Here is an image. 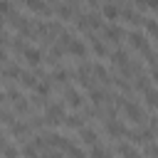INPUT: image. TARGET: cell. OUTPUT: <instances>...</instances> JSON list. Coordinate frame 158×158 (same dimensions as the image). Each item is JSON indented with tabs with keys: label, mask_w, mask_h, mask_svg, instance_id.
Masks as SVG:
<instances>
[{
	"label": "cell",
	"mask_w": 158,
	"mask_h": 158,
	"mask_svg": "<svg viewBox=\"0 0 158 158\" xmlns=\"http://www.w3.org/2000/svg\"><path fill=\"white\" fill-rule=\"evenodd\" d=\"M146 104H148L151 109H158V91H156V89H148V91H146Z\"/></svg>",
	"instance_id": "cell-24"
},
{
	"label": "cell",
	"mask_w": 158,
	"mask_h": 158,
	"mask_svg": "<svg viewBox=\"0 0 158 158\" xmlns=\"http://www.w3.org/2000/svg\"><path fill=\"white\" fill-rule=\"evenodd\" d=\"M118 15H121V10H118L116 2H104V7H101V17L104 20H118Z\"/></svg>",
	"instance_id": "cell-7"
},
{
	"label": "cell",
	"mask_w": 158,
	"mask_h": 158,
	"mask_svg": "<svg viewBox=\"0 0 158 158\" xmlns=\"http://www.w3.org/2000/svg\"><path fill=\"white\" fill-rule=\"evenodd\" d=\"M0 121H2V123H10L12 118H10V114H7V111H0Z\"/></svg>",
	"instance_id": "cell-38"
},
{
	"label": "cell",
	"mask_w": 158,
	"mask_h": 158,
	"mask_svg": "<svg viewBox=\"0 0 158 158\" xmlns=\"http://www.w3.org/2000/svg\"><path fill=\"white\" fill-rule=\"evenodd\" d=\"M89 2H91V5H94V2H96V0H89Z\"/></svg>",
	"instance_id": "cell-45"
},
{
	"label": "cell",
	"mask_w": 158,
	"mask_h": 158,
	"mask_svg": "<svg viewBox=\"0 0 158 158\" xmlns=\"http://www.w3.org/2000/svg\"><path fill=\"white\" fill-rule=\"evenodd\" d=\"M89 99H91V104H94V106H101V104L106 101V91H104V89H91Z\"/></svg>",
	"instance_id": "cell-19"
},
{
	"label": "cell",
	"mask_w": 158,
	"mask_h": 158,
	"mask_svg": "<svg viewBox=\"0 0 158 158\" xmlns=\"http://www.w3.org/2000/svg\"><path fill=\"white\" fill-rule=\"evenodd\" d=\"M84 20H86V27H101V15H96V12L86 15Z\"/></svg>",
	"instance_id": "cell-25"
},
{
	"label": "cell",
	"mask_w": 158,
	"mask_h": 158,
	"mask_svg": "<svg viewBox=\"0 0 158 158\" xmlns=\"http://www.w3.org/2000/svg\"><path fill=\"white\" fill-rule=\"evenodd\" d=\"M15 111H17V114H27V111H30V104H27L25 99H20V101H15Z\"/></svg>",
	"instance_id": "cell-30"
},
{
	"label": "cell",
	"mask_w": 158,
	"mask_h": 158,
	"mask_svg": "<svg viewBox=\"0 0 158 158\" xmlns=\"http://www.w3.org/2000/svg\"><path fill=\"white\" fill-rule=\"evenodd\" d=\"M67 52H69V54H74V57H86V44H84L81 40H77V37H74V40L67 44Z\"/></svg>",
	"instance_id": "cell-9"
},
{
	"label": "cell",
	"mask_w": 158,
	"mask_h": 158,
	"mask_svg": "<svg viewBox=\"0 0 158 158\" xmlns=\"http://www.w3.org/2000/svg\"><path fill=\"white\" fill-rule=\"evenodd\" d=\"M104 37L111 40V42H121V40H123V30H121L118 25H106V27H104Z\"/></svg>",
	"instance_id": "cell-8"
},
{
	"label": "cell",
	"mask_w": 158,
	"mask_h": 158,
	"mask_svg": "<svg viewBox=\"0 0 158 158\" xmlns=\"http://www.w3.org/2000/svg\"><path fill=\"white\" fill-rule=\"evenodd\" d=\"M12 12V2L10 0H0V15H10Z\"/></svg>",
	"instance_id": "cell-32"
},
{
	"label": "cell",
	"mask_w": 158,
	"mask_h": 158,
	"mask_svg": "<svg viewBox=\"0 0 158 158\" xmlns=\"http://www.w3.org/2000/svg\"><path fill=\"white\" fill-rule=\"evenodd\" d=\"M0 27H2V20H0Z\"/></svg>",
	"instance_id": "cell-46"
},
{
	"label": "cell",
	"mask_w": 158,
	"mask_h": 158,
	"mask_svg": "<svg viewBox=\"0 0 158 158\" xmlns=\"http://www.w3.org/2000/svg\"><path fill=\"white\" fill-rule=\"evenodd\" d=\"M128 40H131V44H133L136 49H141L146 57H151V54H153V52H151V44H148V40H146L141 32H131V35H128Z\"/></svg>",
	"instance_id": "cell-3"
},
{
	"label": "cell",
	"mask_w": 158,
	"mask_h": 158,
	"mask_svg": "<svg viewBox=\"0 0 158 158\" xmlns=\"http://www.w3.org/2000/svg\"><path fill=\"white\" fill-rule=\"evenodd\" d=\"M91 74H94V77H96L101 84H106V81H109V72H106L101 64H94V67H91Z\"/></svg>",
	"instance_id": "cell-20"
},
{
	"label": "cell",
	"mask_w": 158,
	"mask_h": 158,
	"mask_svg": "<svg viewBox=\"0 0 158 158\" xmlns=\"http://www.w3.org/2000/svg\"><path fill=\"white\" fill-rule=\"evenodd\" d=\"M121 109H123V116L128 118V121H133V123H143V109L136 104V101H131V99H123V104H121Z\"/></svg>",
	"instance_id": "cell-1"
},
{
	"label": "cell",
	"mask_w": 158,
	"mask_h": 158,
	"mask_svg": "<svg viewBox=\"0 0 158 158\" xmlns=\"http://www.w3.org/2000/svg\"><path fill=\"white\" fill-rule=\"evenodd\" d=\"M27 131H30L27 123H22V121H10V133H12V136H25Z\"/></svg>",
	"instance_id": "cell-17"
},
{
	"label": "cell",
	"mask_w": 158,
	"mask_h": 158,
	"mask_svg": "<svg viewBox=\"0 0 158 158\" xmlns=\"http://www.w3.org/2000/svg\"><path fill=\"white\" fill-rule=\"evenodd\" d=\"M79 136H81V141L84 143H89V146H96V131H91V128H79Z\"/></svg>",
	"instance_id": "cell-18"
},
{
	"label": "cell",
	"mask_w": 158,
	"mask_h": 158,
	"mask_svg": "<svg viewBox=\"0 0 158 158\" xmlns=\"http://www.w3.org/2000/svg\"><path fill=\"white\" fill-rule=\"evenodd\" d=\"M67 77H69V74H67V69H54V72H52V77H49V81L64 84V81H67Z\"/></svg>",
	"instance_id": "cell-22"
},
{
	"label": "cell",
	"mask_w": 158,
	"mask_h": 158,
	"mask_svg": "<svg viewBox=\"0 0 158 158\" xmlns=\"http://www.w3.org/2000/svg\"><path fill=\"white\" fill-rule=\"evenodd\" d=\"M62 121H64V106H62V104H49L47 111H44V123L57 126V123H62Z\"/></svg>",
	"instance_id": "cell-2"
},
{
	"label": "cell",
	"mask_w": 158,
	"mask_h": 158,
	"mask_svg": "<svg viewBox=\"0 0 158 158\" xmlns=\"http://www.w3.org/2000/svg\"><path fill=\"white\" fill-rule=\"evenodd\" d=\"M146 7H151L153 12H158V0H146Z\"/></svg>",
	"instance_id": "cell-37"
},
{
	"label": "cell",
	"mask_w": 158,
	"mask_h": 158,
	"mask_svg": "<svg viewBox=\"0 0 158 158\" xmlns=\"http://www.w3.org/2000/svg\"><path fill=\"white\" fill-rule=\"evenodd\" d=\"M151 79H153V81H158V64H153V67H151Z\"/></svg>",
	"instance_id": "cell-39"
},
{
	"label": "cell",
	"mask_w": 158,
	"mask_h": 158,
	"mask_svg": "<svg viewBox=\"0 0 158 158\" xmlns=\"http://www.w3.org/2000/svg\"><path fill=\"white\" fill-rule=\"evenodd\" d=\"M67 153H69V156H72V158H86V153H84V151H81V148H77V146H74V143H72V146H69V148H67Z\"/></svg>",
	"instance_id": "cell-29"
},
{
	"label": "cell",
	"mask_w": 158,
	"mask_h": 158,
	"mask_svg": "<svg viewBox=\"0 0 158 158\" xmlns=\"http://www.w3.org/2000/svg\"><path fill=\"white\" fill-rule=\"evenodd\" d=\"M143 22H146V30L158 37V22H156V20H143Z\"/></svg>",
	"instance_id": "cell-33"
},
{
	"label": "cell",
	"mask_w": 158,
	"mask_h": 158,
	"mask_svg": "<svg viewBox=\"0 0 158 158\" xmlns=\"http://www.w3.org/2000/svg\"><path fill=\"white\" fill-rule=\"evenodd\" d=\"M5 44H7V35H5V32H0V47H5Z\"/></svg>",
	"instance_id": "cell-42"
},
{
	"label": "cell",
	"mask_w": 158,
	"mask_h": 158,
	"mask_svg": "<svg viewBox=\"0 0 158 158\" xmlns=\"http://www.w3.org/2000/svg\"><path fill=\"white\" fill-rule=\"evenodd\" d=\"M0 64H2V67L7 64V52H5V49H0Z\"/></svg>",
	"instance_id": "cell-41"
},
{
	"label": "cell",
	"mask_w": 158,
	"mask_h": 158,
	"mask_svg": "<svg viewBox=\"0 0 158 158\" xmlns=\"http://www.w3.org/2000/svg\"><path fill=\"white\" fill-rule=\"evenodd\" d=\"M2 99H5V91H2V89H0V104H2Z\"/></svg>",
	"instance_id": "cell-44"
},
{
	"label": "cell",
	"mask_w": 158,
	"mask_h": 158,
	"mask_svg": "<svg viewBox=\"0 0 158 158\" xmlns=\"http://www.w3.org/2000/svg\"><path fill=\"white\" fill-rule=\"evenodd\" d=\"M77 84H79V86H86V89H94L91 69H89V67H79V69H77Z\"/></svg>",
	"instance_id": "cell-5"
},
{
	"label": "cell",
	"mask_w": 158,
	"mask_h": 158,
	"mask_svg": "<svg viewBox=\"0 0 158 158\" xmlns=\"http://www.w3.org/2000/svg\"><path fill=\"white\" fill-rule=\"evenodd\" d=\"M111 62H114V64H118V67L123 69V67L128 64V54H126V49H116V52L111 54Z\"/></svg>",
	"instance_id": "cell-14"
},
{
	"label": "cell",
	"mask_w": 158,
	"mask_h": 158,
	"mask_svg": "<svg viewBox=\"0 0 158 158\" xmlns=\"http://www.w3.org/2000/svg\"><path fill=\"white\" fill-rule=\"evenodd\" d=\"M106 133L111 138H118V136H126V126L114 116V118H106Z\"/></svg>",
	"instance_id": "cell-4"
},
{
	"label": "cell",
	"mask_w": 158,
	"mask_h": 158,
	"mask_svg": "<svg viewBox=\"0 0 158 158\" xmlns=\"http://www.w3.org/2000/svg\"><path fill=\"white\" fill-rule=\"evenodd\" d=\"M133 86H136L138 91H143V94H146V91L151 89V79H148V77H136V84H133Z\"/></svg>",
	"instance_id": "cell-23"
},
{
	"label": "cell",
	"mask_w": 158,
	"mask_h": 158,
	"mask_svg": "<svg viewBox=\"0 0 158 158\" xmlns=\"http://www.w3.org/2000/svg\"><path fill=\"white\" fill-rule=\"evenodd\" d=\"M106 156H109V153H106L99 143H96V146H91V158H106Z\"/></svg>",
	"instance_id": "cell-31"
},
{
	"label": "cell",
	"mask_w": 158,
	"mask_h": 158,
	"mask_svg": "<svg viewBox=\"0 0 158 158\" xmlns=\"http://www.w3.org/2000/svg\"><path fill=\"white\" fill-rule=\"evenodd\" d=\"M20 72H22V69H20L17 64H5V67H2V77H5V79H20Z\"/></svg>",
	"instance_id": "cell-15"
},
{
	"label": "cell",
	"mask_w": 158,
	"mask_h": 158,
	"mask_svg": "<svg viewBox=\"0 0 158 158\" xmlns=\"http://www.w3.org/2000/svg\"><path fill=\"white\" fill-rule=\"evenodd\" d=\"M116 86H118L123 94H131V84H128L126 79H116Z\"/></svg>",
	"instance_id": "cell-34"
},
{
	"label": "cell",
	"mask_w": 158,
	"mask_h": 158,
	"mask_svg": "<svg viewBox=\"0 0 158 158\" xmlns=\"http://www.w3.org/2000/svg\"><path fill=\"white\" fill-rule=\"evenodd\" d=\"M49 91H52V81H49V79H42V81L35 86V94H37L40 99H47V96H49Z\"/></svg>",
	"instance_id": "cell-13"
},
{
	"label": "cell",
	"mask_w": 158,
	"mask_h": 158,
	"mask_svg": "<svg viewBox=\"0 0 158 158\" xmlns=\"http://www.w3.org/2000/svg\"><path fill=\"white\" fill-rule=\"evenodd\" d=\"M32 12H42V15H49V5L44 0H22Z\"/></svg>",
	"instance_id": "cell-11"
},
{
	"label": "cell",
	"mask_w": 158,
	"mask_h": 158,
	"mask_svg": "<svg viewBox=\"0 0 158 158\" xmlns=\"http://www.w3.org/2000/svg\"><path fill=\"white\" fill-rule=\"evenodd\" d=\"M44 158H64V156H62L59 151H47V153H44Z\"/></svg>",
	"instance_id": "cell-36"
},
{
	"label": "cell",
	"mask_w": 158,
	"mask_h": 158,
	"mask_svg": "<svg viewBox=\"0 0 158 158\" xmlns=\"http://www.w3.org/2000/svg\"><path fill=\"white\" fill-rule=\"evenodd\" d=\"M151 131H153V133H158V116H153V118H151Z\"/></svg>",
	"instance_id": "cell-40"
},
{
	"label": "cell",
	"mask_w": 158,
	"mask_h": 158,
	"mask_svg": "<svg viewBox=\"0 0 158 158\" xmlns=\"http://www.w3.org/2000/svg\"><path fill=\"white\" fill-rule=\"evenodd\" d=\"M22 57L32 64V67H37L40 62H42V52L40 49H35V47H25V52H22Z\"/></svg>",
	"instance_id": "cell-10"
},
{
	"label": "cell",
	"mask_w": 158,
	"mask_h": 158,
	"mask_svg": "<svg viewBox=\"0 0 158 158\" xmlns=\"http://www.w3.org/2000/svg\"><path fill=\"white\" fill-rule=\"evenodd\" d=\"M20 84H22L25 89H35V86H37V74H32V72H20Z\"/></svg>",
	"instance_id": "cell-12"
},
{
	"label": "cell",
	"mask_w": 158,
	"mask_h": 158,
	"mask_svg": "<svg viewBox=\"0 0 158 158\" xmlns=\"http://www.w3.org/2000/svg\"><path fill=\"white\" fill-rule=\"evenodd\" d=\"M0 151H2V156H5V158H17V156H20V151H17L15 146H7V143H5Z\"/></svg>",
	"instance_id": "cell-26"
},
{
	"label": "cell",
	"mask_w": 158,
	"mask_h": 158,
	"mask_svg": "<svg viewBox=\"0 0 158 158\" xmlns=\"http://www.w3.org/2000/svg\"><path fill=\"white\" fill-rule=\"evenodd\" d=\"M22 156H25V158H40V148H37L35 143H25V146H22Z\"/></svg>",
	"instance_id": "cell-21"
},
{
	"label": "cell",
	"mask_w": 158,
	"mask_h": 158,
	"mask_svg": "<svg viewBox=\"0 0 158 158\" xmlns=\"http://www.w3.org/2000/svg\"><path fill=\"white\" fill-rule=\"evenodd\" d=\"M91 49H94V54H99V57H101V54H106L104 42H99V40H94V37H91Z\"/></svg>",
	"instance_id": "cell-27"
},
{
	"label": "cell",
	"mask_w": 158,
	"mask_h": 158,
	"mask_svg": "<svg viewBox=\"0 0 158 158\" xmlns=\"http://www.w3.org/2000/svg\"><path fill=\"white\" fill-rule=\"evenodd\" d=\"M2 146H5V136L0 133V148H2Z\"/></svg>",
	"instance_id": "cell-43"
},
{
	"label": "cell",
	"mask_w": 158,
	"mask_h": 158,
	"mask_svg": "<svg viewBox=\"0 0 158 158\" xmlns=\"http://www.w3.org/2000/svg\"><path fill=\"white\" fill-rule=\"evenodd\" d=\"M62 123H64L67 128H84V118H81V116H77V114H74V116H64V121H62Z\"/></svg>",
	"instance_id": "cell-16"
},
{
	"label": "cell",
	"mask_w": 158,
	"mask_h": 158,
	"mask_svg": "<svg viewBox=\"0 0 158 158\" xmlns=\"http://www.w3.org/2000/svg\"><path fill=\"white\" fill-rule=\"evenodd\" d=\"M146 153H148L151 158H158V146H153V143H148V148H146Z\"/></svg>",
	"instance_id": "cell-35"
},
{
	"label": "cell",
	"mask_w": 158,
	"mask_h": 158,
	"mask_svg": "<svg viewBox=\"0 0 158 158\" xmlns=\"http://www.w3.org/2000/svg\"><path fill=\"white\" fill-rule=\"evenodd\" d=\"M64 99H67V106H72V109H79L81 106V94L77 89H72V86L64 89Z\"/></svg>",
	"instance_id": "cell-6"
},
{
	"label": "cell",
	"mask_w": 158,
	"mask_h": 158,
	"mask_svg": "<svg viewBox=\"0 0 158 158\" xmlns=\"http://www.w3.org/2000/svg\"><path fill=\"white\" fill-rule=\"evenodd\" d=\"M57 15H59L62 20H69V17H72V7H69V5H59V7H57Z\"/></svg>",
	"instance_id": "cell-28"
}]
</instances>
